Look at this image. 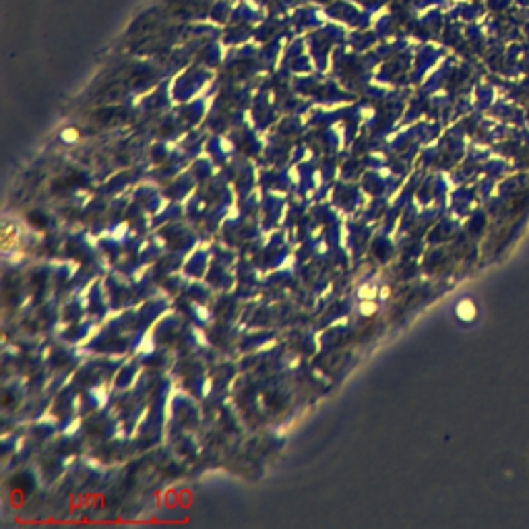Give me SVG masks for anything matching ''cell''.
Masks as SVG:
<instances>
[{
  "mask_svg": "<svg viewBox=\"0 0 529 529\" xmlns=\"http://www.w3.org/2000/svg\"><path fill=\"white\" fill-rule=\"evenodd\" d=\"M62 137H64V141H66V138H69V141H73V138H77V131L69 129V131H64V135H62Z\"/></svg>",
  "mask_w": 529,
  "mask_h": 529,
  "instance_id": "6da1fadb",
  "label": "cell"
}]
</instances>
